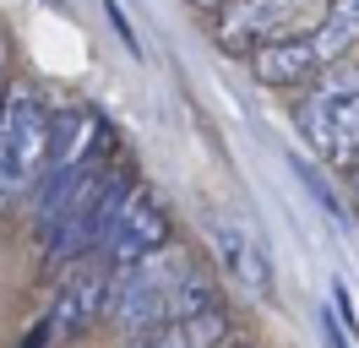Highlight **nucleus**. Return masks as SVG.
I'll return each mask as SVG.
<instances>
[{"instance_id": "obj_14", "label": "nucleus", "mask_w": 359, "mask_h": 348, "mask_svg": "<svg viewBox=\"0 0 359 348\" xmlns=\"http://www.w3.org/2000/svg\"><path fill=\"white\" fill-rule=\"evenodd\" d=\"M348 169H354V191H359V158H354V163H348Z\"/></svg>"}, {"instance_id": "obj_16", "label": "nucleus", "mask_w": 359, "mask_h": 348, "mask_svg": "<svg viewBox=\"0 0 359 348\" xmlns=\"http://www.w3.org/2000/svg\"><path fill=\"white\" fill-rule=\"evenodd\" d=\"M229 348H250V343H229Z\"/></svg>"}, {"instance_id": "obj_10", "label": "nucleus", "mask_w": 359, "mask_h": 348, "mask_svg": "<svg viewBox=\"0 0 359 348\" xmlns=\"http://www.w3.org/2000/svg\"><path fill=\"white\" fill-rule=\"evenodd\" d=\"M229 343V310H196V316H180V321L158 326L147 337H131V348H224Z\"/></svg>"}, {"instance_id": "obj_9", "label": "nucleus", "mask_w": 359, "mask_h": 348, "mask_svg": "<svg viewBox=\"0 0 359 348\" xmlns=\"http://www.w3.org/2000/svg\"><path fill=\"white\" fill-rule=\"evenodd\" d=\"M327 65L316 60V49H311V39L305 33H294V39H267V44H256L250 49V76L262 87H305V82H316Z\"/></svg>"}, {"instance_id": "obj_8", "label": "nucleus", "mask_w": 359, "mask_h": 348, "mask_svg": "<svg viewBox=\"0 0 359 348\" xmlns=\"http://www.w3.org/2000/svg\"><path fill=\"white\" fill-rule=\"evenodd\" d=\"M299 11V0H224L218 6V44L229 55H250L256 44L278 39V27Z\"/></svg>"}, {"instance_id": "obj_13", "label": "nucleus", "mask_w": 359, "mask_h": 348, "mask_svg": "<svg viewBox=\"0 0 359 348\" xmlns=\"http://www.w3.org/2000/svg\"><path fill=\"white\" fill-rule=\"evenodd\" d=\"M191 6H202V11H218V6H224V0H191Z\"/></svg>"}, {"instance_id": "obj_6", "label": "nucleus", "mask_w": 359, "mask_h": 348, "mask_svg": "<svg viewBox=\"0 0 359 348\" xmlns=\"http://www.w3.org/2000/svg\"><path fill=\"white\" fill-rule=\"evenodd\" d=\"M109 283H114V267L98 250L88 256L66 261V272L55 283V304H49V326L55 332H88L98 316H104V304H109Z\"/></svg>"}, {"instance_id": "obj_7", "label": "nucleus", "mask_w": 359, "mask_h": 348, "mask_svg": "<svg viewBox=\"0 0 359 348\" xmlns=\"http://www.w3.org/2000/svg\"><path fill=\"white\" fill-rule=\"evenodd\" d=\"M212 250L224 261L229 283H240L250 300H267L272 294V250L250 218H234V213L212 218Z\"/></svg>"}, {"instance_id": "obj_1", "label": "nucleus", "mask_w": 359, "mask_h": 348, "mask_svg": "<svg viewBox=\"0 0 359 348\" xmlns=\"http://www.w3.org/2000/svg\"><path fill=\"white\" fill-rule=\"evenodd\" d=\"M212 304H224L212 272L196 261V250L169 239L163 250L114 272L104 316H109V326L120 337H147L158 326L180 321V316H196V310H212Z\"/></svg>"}, {"instance_id": "obj_15", "label": "nucleus", "mask_w": 359, "mask_h": 348, "mask_svg": "<svg viewBox=\"0 0 359 348\" xmlns=\"http://www.w3.org/2000/svg\"><path fill=\"white\" fill-rule=\"evenodd\" d=\"M0 76H6V55H0ZM0 98H6V87H0Z\"/></svg>"}, {"instance_id": "obj_2", "label": "nucleus", "mask_w": 359, "mask_h": 348, "mask_svg": "<svg viewBox=\"0 0 359 348\" xmlns=\"http://www.w3.org/2000/svg\"><path fill=\"white\" fill-rule=\"evenodd\" d=\"M49 130L55 109L44 104L39 87H6L0 98V201H22L39 191L49 163Z\"/></svg>"}, {"instance_id": "obj_4", "label": "nucleus", "mask_w": 359, "mask_h": 348, "mask_svg": "<svg viewBox=\"0 0 359 348\" xmlns=\"http://www.w3.org/2000/svg\"><path fill=\"white\" fill-rule=\"evenodd\" d=\"M109 147H114V136L93 109H82V104L60 109V114H55V130H49V163H44V180H39V196H33V201L60 196L76 174H88L93 163H104Z\"/></svg>"}, {"instance_id": "obj_11", "label": "nucleus", "mask_w": 359, "mask_h": 348, "mask_svg": "<svg viewBox=\"0 0 359 348\" xmlns=\"http://www.w3.org/2000/svg\"><path fill=\"white\" fill-rule=\"evenodd\" d=\"M305 39H311L321 65H337L359 44V0H327V17L316 22Z\"/></svg>"}, {"instance_id": "obj_12", "label": "nucleus", "mask_w": 359, "mask_h": 348, "mask_svg": "<svg viewBox=\"0 0 359 348\" xmlns=\"http://www.w3.org/2000/svg\"><path fill=\"white\" fill-rule=\"evenodd\" d=\"M321 343L327 348H348V332H343V321H337L332 310H321Z\"/></svg>"}, {"instance_id": "obj_3", "label": "nucleus", "mask_w": 359, "mask_h": 348, "mask_svg": "<svg viewBox=\"0 0 359 348\" xmlns=\"http://www.w3.org/2000/svg\"><path fill=\"white\" fill-rule=\"evenodd\" d=\"M294 126L327 163L359 158V65H327L311 82V93L294 104Z\"/></svg>"}, {"instance_id": "obj_5", "label": "nucleus", "mask_w": 359, "mask_h": 348, "mask_svg": "<svg viewBox=\"0 0 359 348\" xmlns=\"http://www.w3.org/2000/svg\"><path fill=\"white\" fill-rule=\"evenodd\" d=\"M163 245H169V213H163L158 191L153 185H131V191L120 196L114 218H109V234H104V245H98V256L120 272V267L153 256V250H163Z\"/></svg>"}]
</instances>
